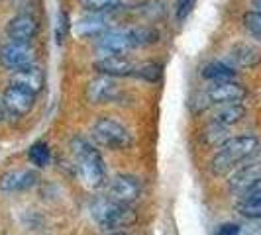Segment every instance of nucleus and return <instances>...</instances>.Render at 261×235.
I'll return each mask as SVG.
<instances>
[{
	"label": "nucleus",
	"mask_w": 261,
	"mask_h": 235,
	"mask_svg": "<svg viewBox=\"0 0 261 235\" xmlns=\"http://www.w3.org/2000/svg\"><path fill=\"white\" fill-rule=\"evenodd\" d=\"M261 149V141L255 135H238L226 139L220 147L218 153L210 161V172L214 177H224L232 169H236L240 163L255 157Z\"/></svg>",
	"instance_id": "1"
},
{
	"label": "nucleus",
	"mask_w": 261,
	"mask_h": 235,
	"mask_svg": "<svg viewBox=\"0 0 261 235\" xmlns=\"http://www.w3.org/2000/svg\"><path fill=\"white\" fill-rule=\"evenodd\" d=\"M71 149L77 159V170L81 181L91 188H100L106 181L105 163H102L100 153L85 139H73Z\"/></svg>",
	"instance_id": "2"
},
{
	"label": "nucleus",
	"mask_w": 261,
	"mask_h": 235,
	"mask_svg": "<svg viewBox=\"0 0 261 235\" xmlns=\"http://www.w3.org/2000/svg\"><path fill=\"white\" fill-rule=\"evenodd\" d=\"M92 220L105 229H122L136 223V212L126 206L114 202L112 198H98L91 206Z\"/></svg>",
	"instance_id": "3"
},
{
	"label": "nucleus",
	"mask_w": 261,
	"mask_h": 235,
	"mask_svg": "<svg viewBox=\"0 0 261 235\" xmlns=\"http://www.w3.org/2000/svg\"><path fill=\"white\" fill-rule=\"evenodd\" d=\"M92 135L98 143H102L105 147H110V149H124L132 143V137L128 130L118 124L116 120L112 118H100L94 122L92 126Z\"/></svg>",
	"instance_id": "4"
},
{
	"label": "nucleus",
	"mask_w": 261,
	"mask_h": 235,
	"mask_svg": "<svg viewBox=\"0 0 261 235\" xmlns=\"http://www.w3.org/2000/svg\"><path fill=\"white\" fill-rule=\"evenodd\" d=\"M36 61V51L30 47V43H22V41H8L0 47V63L2 67L16 71L22 67L34 65Z\"/></svg>",
	"instance_id": "5"
},
{
	"label": "nucleus",
	"mask_w": 261,
	"mask_h": 235,
	"mask_svg": "<svg viewBox=\"0 0 261 235\" xmlns=\"http://www.w3.org/2000/svg\"><path fill=\"white\" fill-rule=\"evenodd\" d=\"M210 104H228V102H240L246 98L248 91L234 80H218L212 82L204 91Z\"/></svg>",
	"instance_id": "6"
},
{
	"label": "nucleus",
	"mask_w": 261,
	"mask_h": 235,
	"mask_svg": "<svg viewBox=\"0 0 261 235\" xmlns=\"http://www.w3.org/2000/svg\"><path fill=\"white\" fill-rule=\"evenodd\" d=\"M2 104H4L6 110H10L14 116H26L28 112L34 108V104H36V94L30 91H24L20 86L10 84L4 91Z\"/></svg>",
	"instance_id": "7"
},
{
	"label": "nucleus",
	"mask_w": 261,
	"mask_h": 235,
	"mask_svg": "<svg viewBox=\"0 0 261 235\" xmlns=\"http://www.w3.org/2000/svg\"><path fill=\"white\" fill-rule=\"evenodd\" d=\"M39 181V174L30 169H14L0 177V188L4 192H22L34 188Z\"/></svg>",
	"instance_id": "8"
},
{
	"label": "nucleus",
	"mask_w": 261,
	"mask_h": 235,
	"mask_svg": "<svg viewBox=\"0 0 261 235\" xmlns=\"http://www.w3.org/2000/svg\"><path fill=\"white\" fill-rule=\"evenodd\" d=\"M38 20L32 14H18L6 26V34L10 41H22V43H30L32 39L38 36Z\"/></svg>",
	"instance_id": "9"
},
{
	"label": "nucleus",
	"mask_w": 261,
	"mask_h": 235,
	"mask_svg": "<svg viewBox=\"0 0 261 235\" xmlns=\"http://www.w3.org/2000/svg\"><path fill=\"white\" fill-rule=\"evenodd\" d=\"M140 194H142V188H140L138 179L128 177V174H120L110 184V198L120 204L130 206L140 198Z\"/></svg>",
	"instance_id": "10"
},
{
	"label": "nucleus",
	"mask_w": 261,
	"mask_h": 235,
	"mask_svg": "<svg viewBox=\"0 0 261 235\" xmlns=\"http://www.w3.org/2000/svg\"><path fill=\"white\" fill-rule=\"evenodd\" d=\"M98 49L105 55H124L126 51L134 49L130 32L122 30H108L105 36L98 38Z\"/></svg>",
	"instance_id": "11"
},
{
	"label": "nucleus",
	"mask_w": 261,
	"mask_h": 235,
	"mask_svg": "<svg viewBox=\"0 0 261 235\" xmlns=\"http://www.w3.org/2000/svg\"><path fill=\"white\" fill-rule=\"evenodd\" d=\"M87 100L91 104H105V102H112L114 98L118 96V84L114 82L112 77H102L94 78L89 82L87 86Z\"/></svg>",
	"instance_id": "12"
},
{
	"label": "nucleus",
	"mask_w": 261,
	"mask_h": 235,
	"mask_svg": "<svg viewBox=\"0 0 261 235\" xmlns=\"http://www.w3.org/2000/svg\"><path fill=\"white\" fill-rule=\"evenodd\" d=\"M10 84L38 94V92H41L43 84H45V75H43V71L36 65L22 67V69H16L12 73Z\"/></svg>",
	"instance_id": "13"
},
{
	"label": "nucleus",
	"mask_w": 261,
	"mask_h": 235,
	"mask_svg": "<svg viewBox=\"0 0 261 235\" xmlns=\"http://www.w3.org/2000/svg\"><path fill=\"white\" fill-rule=\"evenodd\" d=\"M94 69L100 73V75H106V77H130L134 75L136 67L132 63L128 57L124 55H105L102 59H98L94 63Z\"/></svg>",
	"instance_id": "14"
},
{
	"label": "nucleus",
	"mask_w": 261,
	"mask_h": 235,
	"mask_svg": "<svg viewBox=\"0 0 261 235\" xmlns=\"http://www.w3.org/2000/svg\"><path fill=\"white\" fill-rule=\"evenodd\" d=\"M110 30V20L106 14H89L75 24V34L79 38H100Z\"/></svg>",
	"instance_id": "15"
},
{
	"label": "nucleus",
	"mask_w": 261,
	"mask_h": 235,
	"mask_svg": "<svg viewBox=\"0 0 261 235\" xmlns=\"http://www.w3.org/2000/svg\"><path fill=\"white\" fill-rule=\"evenodd\" d=\"M261 179V163H253V165H248V167H244V169H240L236 172L234 177H232V181H230V188L234 190V192H246L249 186L253 183H257Z\"/></svg>",
	"instance_id": "16"
},
{
	"label": "nucleus",
	"mask_w": 261,
	"mask_h": 235,
	"mask_svg": "<svg viewBox=\"0 0 261 235\" xmlns=\"http://www.w3.org/2000/svg\"><path fill=\"white\" fill-rule=\"evenodd\" d=\"M230 59L234 61L236 67H255L261 61V53L257 47L249 45V43H236L230 51Z\"/></svg>",
	"instance_id": "17"
},
{
	"label": "nucleus",
	"mask_w": 261,
	"mask_h": 235,
	"mask_svg": "<svg viewBox=\"0 0 261 235\" xmlns=\"http://www.w3.org/2000/svg\"><path fill=\"white\" fill-rule=\"evenodd\" d=\"M246 116V108L240 102H228V104H220V108L214 112V122L220 126H234L238 122H242Z\"/></svg>",
	"instance_id": "18"
},
{
	"label": "nucleus",
	"mask_w": 261,
	"mask_h": 235,
	"mask_svg": "<svg viewBox=\"0 0 261 235\" xmlns=\"http://www.w3.org/2000/svg\"><path fill=\"white\" fill-rule=\"evenodd\" d=\"M202 77L212 80V82H218V80H234L236 71L232 65H226L222 61H212L208 65H204V69L200 71Z\"/></svg>",
	"instance_id": "19"
},
{
	"label": "nucleus",
	"mask_w": 261,
	"mask_h": 235,
	"mask_svg": "<svg viewBox=\"0 0 261 235\" xmlns=\"http://www.w3.org/2000/svg\"><path fill=\"white\" fill-rule=\"evenodd\" d=\"M130 32V38L134 47H147V45H153L159 39V32L153 30V27L147 26H140V27H132L128 30Z\"/></svg>",
	"instance_id": "20"
},
{
	"label": "nucleus",
	"mask_w": 261,
	"mask_h": 235,
	"mask_svg": "<svg viewBox=\"0 0 261 235\" xmlns=\"http://www.w3.org/2000/svg\"><path fill=\"white\" fill-rule=\"evenodd\" d=\"M79 4L89 14H108L118 10L122 0H79Z\"/></svg>",
	"instance_id": "21"
},
{
	"label": "nucleus",
	"mask_w": 261,
	"mask_h": 235,
	"mask_svg": "<svg viewBox=\"0 0 261 235\" xmlns=\"http://www.w3.org/2000/svg\"><path fill=\"white\" fill-rule=\"evenodd\" d=\"M28 157H30V161L36 165V167H47L49 165V161H51V153H49V147L47 143H43V141H36V143L30 147V151H28Z\"/></svg>",
	"instance_id": "22"
},
{
	"label": "nucleus",
	"mask_w": 261,
	"mask_h": 235,
	"mask_svg": "<svg viewBox=\"0 0 261 235\" xmlns=\"http://www.w3.org/2000/svg\"><path fill=\"white\" fill-rule=\"evenodd\" d=\"M236 210L240 216L248 218V220H261V200H251V198H242Z\"/></svg>",
	"instance_id": "23"
},
{
	"label": "nucleus",
	"mask_w": 261,
	"mask_h": 235,
	"mask_svg": "<svg viewBox=\"0 0 261 235\" xmlns=\"http://www.w3.org/2000/svg\"><path fill=\"white\" fill-rule=\"evenodd\" d=\"M244 27L249 32L253 39L261 41V12L259 10H249L244 14Z\"/></svg>",
	"instance_id": "24"
},
{
	"label": "nucleus",
	"mask_w": 261,
	"mask_h": 235,
	"mask_svg": "<svg viewBox=\"0 0 261 235\" xmlns=\"http://www.w3.org/2000/svg\"><path fill=\"white\" fill-rule=\"evenodd\" d=\"M134 75L144 78V80H149V82H155L163 75V67L159 65V63H144V65L136 67Z\"/></svg>",
	"instance_id": "25"
},
{
	"label": "nucleus",
	"mask_w": 261,
	"mask_h": 235,
	"mask_svg": "<svg viewBox=\"0 0 261 235\" xmlns=\"http://www.w3.org/2000/svg\"><path fill=\"white\" fill-rule=\"evenodd\" d=\"M195 4H196V0H177V8H175L177 20H179V22L187 20V18L191 16V12H193Z\"/></svg>",
	"instance_id": "26"
},
{
	"label": "nucleus",
	"mask_w": 261,
	"mask_h": 235,
	"mask_svg": "<svg viewBox=\"0 0 261 235\" xmlns=\"http://www.w3.org/2000/svg\"><path fill=\"white\" fill-rule=\"evenodd\" d=\"M224 137H226V126H220L216 122H212V126L208 128V133H206V139L208 143H220Z\"/></svg>",
	"instance_id": "27"
},
{
	"label": "nucleus",
	"mask_w": 261,
	"mask_h": 235,
	"mask_svg": "<svg viewBox=\"0 0 261 235\" xmlns=\"http://www.w3.org/2000/svg\"><path fill=\"white\" fill-rule=\"evenodd\" d=\"M67 30H69V16H67V12H59V32H57V41L59 43L65 39Z\"/></svg>",
	"instance_id": "28"
},
{
	"label": "nucleus",
	"mask_w": 261,
	"mask_h": 235,
	"mask_svg": "<svg viewBox=\"0 0 261 235\" xmlns=\"http://www.w3.org/2000/svg\"><path fill=\"white\" fill-rule=\"evenodd\" d=\"M240 231H242V227L238 223H222V225H218L216 235H240Z\"/></svg>",
	"instance_id": "29"
},
{
	"label": "nucleus",
	"mask_w": 261,
	"mask_h": 235,
	"mask_svg": "<svg viewBox=\"0 0 261 235\" xmlns=\"http://www.w3.org/2000/svg\"><path fill=\"white\" fill-rule=\"evenodd\" d=\"M244 198H251V200H261V179L257 183H253L248 190L244 192Z\"/></svg>",
	"instance_id": "30"
},
{
	"label": "nucleus",
	"mask_w": 261,
	"mask_h": 235,
	"mask_svg": "<svg viewBox=\"0 0 261 235\" xmlns=\"http://www.w3.org/2000/svg\"><path fill=\"white\" fill-rule=\"evenodd\" d=\"M253 4H255V6L259 8V12H261V0H253Z\"/></svg>",
	"instance_id": "31"
},
{
	"label": "nucleus",
	"mask_w": 261,
	"mask_h": 235,
	"mask_svg": "<svg viewBox=\"0 0 261 235\" xmlns=\"http://www.w3.org/2000/svg\"><path fill=\"white\" fill-rule=\"evenodd\" d=\"M108 235H126L124 231H112V233H108Z\"/></svg>",
	"instance_id": "32"
},
{
	"label": "nucleus",
	"mask_w": 261,
	"mask_h": 235,
	"mask_svg": "<svg viewBox=\"0 0 261 235\" xmlns=\"http://www.w3.org/2000/svg\"><path fill=\"white\" fill-rule=\"evenodd\" d=\"M2 118H4V110H2V106H0V122H2Z\"/></svg>",
	"instance_id": "33"
}]
</instances>
